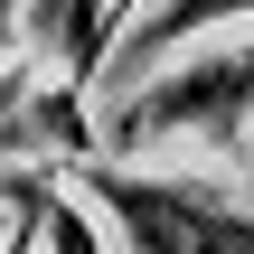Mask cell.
Segmentation results:
<instances>
[{
	"instance_id": "1",
	"label": "cell",
	"mask_w": 254,
	"mask_h": 254,
	"mask_svg": "<svg viewBox=\"0 0 254 254\" xmlns=\"http://www.w3.org/2000/svg\"><path fill=\"white\" fill-rule=\"evenodd\" d=\"M75 189L94 207H113L132 254H254V217L226 207L217 189H179V179H132L113 160H75Z\"/></svg>"
},
{
	"instance_id": "2",
	"label": "cell",
	"mask_w": 254,
	"mask_h": 254,
	"mask_svg": "<svg viewBox=\"0 0 254 254\" xmlns=\"http://www.w3.org/2000/svg\"><path fill=\"white\" fill-rule=\"evenodd\" d=\"M236 113H254V47L198 57V66H179V75L141 85V94L123 104L113 141H151V132H189V123H217V132H226Z\"/></svg>"
},
{
	"instance_id": "3",
	"label": "cell",
	"mask_w": 254,
	"mask_h": 254,
	"mask_svg": "<svg viewBox=\"0 0 254 254\" xmlns=\"http://www.w3.org/2000/svg\"><path fill=\"white\" fill-rule=\"evenodd\" d=\"M38 245H47V254H104L94 217H85V207H66V198H57V179H47V198H38Z\"/></svg>"
},
{
	"instance_id": "4",
	"label": "cell",
	"mask_w": 254,
	"mask_h": 254,
	"mask_svg": "<svg viewBox=\"0 0 254 254\" xmlns=\"http://www.w3.org/2000/svg\"><path fill=\"white\" fill-rule=\"evenodd\" d=\"M123 9H141V0H113V28H123Z\"/></svg>"
}]
</instances>
